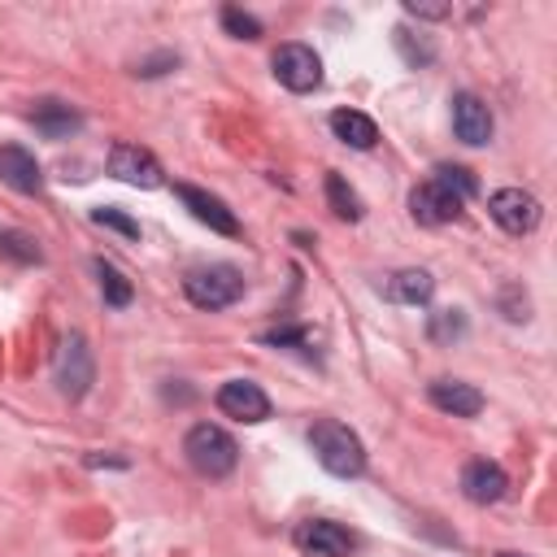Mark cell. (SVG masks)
I'll return each mask as SVG.
<instances>
[{
	"label": "cell",
	"instance_id": "cell-1",
	"mask_svg": "<svg viewBox=\"0 0 557 557\" xmlns=\"http://www.w3.org/2000/svg\"><path fill=\"white\" fill-rule=\"evenodd\" d=\"M309 448H313L318 466L326 474H335V479H357L366 470V448H361L357 431H348L335 418H318L309 426Z\"/></svg>",
	"mask_w": 557,
	"mask_h": 557
},
{
	"label": "cell",
	"instance_id": "cell-2",
	"mask_svg": "<svg viewBox=\"0 0 557 557\" xmlns=\"http://www.w3.org/2000/svg\"><path fill=\"white\" fill-rule=\"evenodd\" d=\"M183 457H187V466H191L196 474H205V479H226V474L239 466V444H235L222 426L196 422V426L183 435Z\"/></svg>",
	"mask_w": 557,
	"mask_h": 557
},
{
	"label": "cell",
	"instance_id": "cell-3",
	"mask_svg": "<svg viewBox=\"0 0 557 557\" xmlns=\"http://www.w3.org/2000/svg\"><path fill=\"white\" fill-rule=\"evenodd\" d=\"M183 296L196 305V309H226L244 296V278L235 265H200V270H187L183 278Z\"/></svg>",
	"mask_w": 557,
	"mask_h": 557
},
{
	"label": "cell",
	"instance_id": "cell-4",
	"mask_svg": "<svg viewBox=\"0 0 557 557\" xmlns=\"http://www.w3.org/2000/svg\"><path fill=\"white\" fill-rule=\"evenodd\" d=\"M52 374H57V387L70 396V400H83L96 383V357L87 348L83 335H65L61 348H57V361H52Z\"/></svg>",
	"mask_w": 557,
	"mask_h": 557
},
{
	"label": "cell",
	"instance_id": "cell-5",
	"mask_svg": "<svg viewBox=\"0 0 557 557\" xmlns=\"http://www.w3.org/2000/svg\"><path fill=\"white\" fill-rule=\"evenodd\" d=\"M270 65H274V78L287 91H296V96L322 87V57L309 44H278L274 57H270Z\"/></svg>",
	"mask_w": 557,
	"mask_h": 557
},
{
	"label": "cell",
	"instance_id": "cell-6",
	"mask_svg": "<svg viewBox=\"0 0 557 557\" xmlns=\"http://www.w3.org/2000/svg\"><path fill=\"white\" fill-rule=\"evenodd\" d=\"M487 213H492V222H496L500 231H509V235H531V231L540 226V200H535L531 191H522V187H500V191H492V196H487Z\"/></svg>",
	"mask_w": 557,
	"mask_h": 557
},
{
	"label": "cell",
	"instance_id": "cell-7",
	"mask_svg": "<svg viewBox=\"0 0 557 557\" xmlns=\"http://www.w3.org/2000/svg\"><path fill=\"white\" fill-rule=\"evenodd\" d=\"M292 544H296L305 557H348V553L357 548L352 531L339 527V522H331V518H309V522H300V527L292 531Z\"/></svg>",
	"mask_w": 557,
	"mask_h": 557
},
{
	"label": "cell",
	"instance_id": "cell-8",
	"mask_svg": "<svg viewBox=\"0 0 557 557\" xmlns=\"http://www.w3.org/2000/svg\"><path fill=\"white\" fill-rule=\"evenodd\" d=\"M109 174L131 183V187H161L165 183L157 157L148 148H139V144H113L109 148Z\"/></svg>",
	"mask_w": 557,
	"mask_h": 557
},
{
	"label": "cell",
	"instance_id": "cell-9",
	"mask_svg": "<svg viewBox=\"0 0 557 557\" xmlns=\"http://www.w3.org/2000/svg\"><path fill=\"white\" fill-rule=\"evenodd\" d=\"M213 400H218V409H222L226 418H235V422H265V418H270V396H265L252 379H226Z\"/></svg>",
	"mask_w": 557,
	"mask_h": 557
},
{
	"label": "cell",
	"instance_id": "cell-10",
	"mask_svg": "<svg viewBox=\"0 0 557 557\" xmlns=\"http://www.w3.org/2000/svg\"><path fill=\"white\" fill-rule=\"evenodd\" d=\"M409 213H413L418 222H426V226H444V222H453V218L461 213V200H457L444 183L426 178V183H418V187L409 191Z\"/></svg>",
	"mask_w": 557,
	"mask_h": 557
},
{
	"label": "cell",
	"instance_id": "cell-11",
	"mask_svg": "<svg viewBox=\"0 0 557 557\" xmlns=\"http://www.w3.org/2000/svg\"><path fill=\"white\" fill-rule=\"evenodd\" d=\"M453 131H457V139L470 144V148L487 144V139H492V109H487L474 91H457V96H453Z\"/></svg>",
	"mask_w": 557,
	"mask_h": 557
},
{
	"label": "cell",
	"instance_id": "cell-12",
	"mask_svg": "<svg viewBox=\"0 0 557 557\" xmlns=\"http://www.w3.org/2000/svg\"><path fill=\"white\" fill-rule=\"evenodd\" d=\"M505 487H509V474L500 470V461H487V457L466 461V470H461V492H466V500H474V505H496V500L505 496Z\"/></svg>",
	"mask_w": 557,
	"mask_h": 557
},
{
	"label": "cell",
	"instance_id": "cell-13",
	"mask_svg": "<svg viewBox=\"0 0 557 557\" xmlns=\"http://www.w3.org/2000/svg\"><path fill=\"white\" fill-rule=\"evenodd\" d=\"M174 191H178V200L187 205V213H191L196 222H205V226H209V231H218V235H239L235 213H231L218 196H209V191H200V187H191V183H178Z\"/></svg>",
	"mask_w": 557,
	"mask_h": 557
},
{
	"label": "cell",
	"instance_id": "cell-14",
	"mask_svg": "<svg viewBox=\"0 0 557 557\" xmlns=\"http://www.w3.org/2000/svg\"><path fill=\"white\" fill-rule=\"evenodd\" d=\"M0 183H9L22 196H35L44 187V170L35 152H26L22 144H0Z\"/></svg>",
	"mask_w": 557,
	"mask_h": 557
},
{
	"label": "cell",
	"instance_id": "cell-15",
	"mask_svg": "<svg viewBox=\"0 0 557 557\" xmlns=\"http://www.w3.org/2000/svg\"><path fill=\"white\" fill-rule=\"evenodd\" d=\"M426 396H431L435 409H444L453 418H474L483 409V392L470 387V383H461V379H435Z\"/></svg>",
	"mask_w": 557,
	"mask_h": 557
},
{
	"label": "cell",
	"instance_id": "cell-16",
	"mask_svg": "<svg viewBox=\"0 0 557 557\" xmlns=\"http://www.w3.org/2000/svg\"><path fill=\"white\" fill-rule=\"evenodd\" d=\"M30 122H35V131H39L44 139H70V135L83 126L78 109H70L65 100H35Z\"/></svg>",
	"mask_w": 557,
	"mask_h": 557
},
{
	"label": "cell",
	"instance_id": "cell-17",
	"mask_svg": "<svg viewBox=\"0 0 557 557\" xmlns=\"http://www.w3.org/2000/svg\"><path fill=\"white\" fill-rule=\"evenodd\" d=\"M331 131H335L339 144L361 148V152L379 144V126H374V117H366V113H357V109H335V113H331Z\"/></svg>",
	"mask_w": 557,
	"mask_h": 557
},
{
	"label": "cell",
	"instance_id": "cell-18",
	"mask_svg": "<svg viewBox=\"0 0 557 557\" xmlns=\"http://www.w3.org/2000/svg\"><path fill=\"white\" fill-rule=\"evenodd\" d=\"M431 292H435V278L426 270H400V274L387 278V296L396 305H426Z\"/></svg>",
	"mask_w": 557,
	"mask_h": 557
},
{
	"label": "cell",
	"instance_id": "cell-19",
	"mask_svg": "<svg viewBox=\"0 0 557 557\" xmlns=\"http://www.w3.org/2000/svg\"><path fill=\"white\" fill-rule=\"evenodd\" d=\"M91 270H96V278H100L104 305H113V309H126V305H131V296H135L131 278H126V274H122L113 261H104V257H96V261H91Z\"/></svg>",
	"mask_w": 557,
	"mask_h": 557
},
{
	"label": "cell",
	"instance_id": "cell-20",
	"mask_svg": "<svg viewBox=\"0 0 557 557\" xmlns=\"http://www.w3.org/2000/svg\"><path fill=\"white\" fill-rule=\"evenodd\" d=\"M326 200H331L335 218H344V222H357V218H361V200H357V191L344 183V174H326Z\"/></svg>",
	"mask_w": 557,
	"mask_h": 557
},
{
	"label": "cell",
	"instance_id": "cell-21",
	"mask_svg": "<svg viewBox=\"0 0 557 557\" xmlns=\"http://www.w3.org/2000/svg\"><path fill=\"white\" fill-rule=\"evenodd\" d=\"M431 178H435V183H444V187H448V191H453L461 205H466V200L479 191L474 174H470V170H461V165H435V174H431Z\"/></svg>",
	"mask_w": 557,
	"mask_h": 557
},
{
	"label": "cell",
	"instance_id": "cell-22",
	"mask_svg": "<svg viewBox=\"0 0 557 557\" xmlns=\"http://www.w3.org/2000/svg\"><path fill=\"white\" fill-rule=\"evenodd\" d=\"M0 252H4L9 261H17V265L39 261V244H35L26 231H0Z\"/></svg>",
	"mask_w": 557,
	"mask_h": 557
},
{
	"label": "cell",
	"instance_id": "cell-23",
	"mask_svg": "<svg viewBox=\"0 0 557 557\" xmlns=\"http://www.w3.org/2000/svg\"><path fill=\"white\" fill-rule=\"evenodd\" d=\"M426 335L431 339H457V335H466V318H461V309H440V313H431V326H426Z\"/></svg>",
	"mask_w": 557,
	"mask_h": 557
},
{
	"label": "cell",
	"instance_id": "cell-24",
	"mask_svg": "<svg viewBox=\"0 0 557 557\" xmlns=\"http://www.w3.org/2000/svg\"><path fill=\"white\" fill-rule=\"evenodd\" d=\"M222 26H226V35H235V39H257V35H261V22H257L252 13H244V9H235V4L222 9Z\"/></svg>",
	"mask_w": 557,
	"mask_h": 557
},
{
	"label": "cell",
	"instance_id": "cell-25",
	"mask_svg": "<svg viewBox=\"0 0 557 557\" xmlns=\"http://www.w3.org/2000/svg\"><path fill=\"white\" fill-rule=\"evenodd\" d=\"M100 226H109V231H117V235H126V239H139V222L135 218H126L122 209H96L91 213Z\"/></svg>",
	"mask_w": 557,
	"mask_h": 557
},
{
	"label": "cell",
	"instance_id": "cell-26",
	"mask_svg": "<svg viewBox=\"0 0 557 557\" xmlns=\"http://www.w3.org/2000/svg\"><path fill=\"white\" fill-rule=\"evenodd\" d=\"M261 344H274V348H300V352H309V331L305 326H278V331H265L261 335Z\"/></svg>",
	"mask_w": 557,
	"mask_h": 557
},
{
	"label": "cell",
	"instance_id": "cell-27",
	"mask_svg": "<svg viewBox=\"0 0 557 557\" xmlns=\"http://www.w3.org/2000/svg\"><path fill=\"white\" fill-rule=\"evenodd\" d=\"M500 305H505V318H509V322H522V318H527V300H522V292H518V287H505Z\"/></svg>",
	"mask_w": 557,
	"mask_h": 557
},
{
	"label": "cell",
	"instance_id": "cell-28",
	"mask_svg": "<svg viewBox=\"0 0 557 557\" xmlns=\"http://www.w3.org/2000/svg\"><path fill=\"white\" fill-rule=\"evenodd\" d=\"M405 13H413V17H448V4H418V0H405Z\"/></svg>",
	"mask_w": 557,
	"mask_h": 557
},
{
	"label": "cell",
	"instance_id": "cell-29",
	"mask_svg": "<svg viewBox=\"0 0 557 557\" xmlns=\"http://www.w3.org/2000/svg\"><path fill=\"white\" fill-rule=\"evenodd\" d=\"M161 65H178V57H170V52H165V57H157V61H144V65H139V74H144V78H152V74H161Z\"/></svg>",
	"mask_w": 557,
	"mask_h": 557
},
{
	"label": "cell",
	"instance_id": "cell-30",
	"mask_svg": "<svg viewBox=\"0 0 557 557\" xmlns=\"http://www.w3.org/2000/svg\"><path fill=\"white\" fill-rule=\"evenodd\" d=\"M496 557H522V553H496Z\"/></svg>",
	"mask_w": 557,
	"mask_h": 557
}]
</instances>
